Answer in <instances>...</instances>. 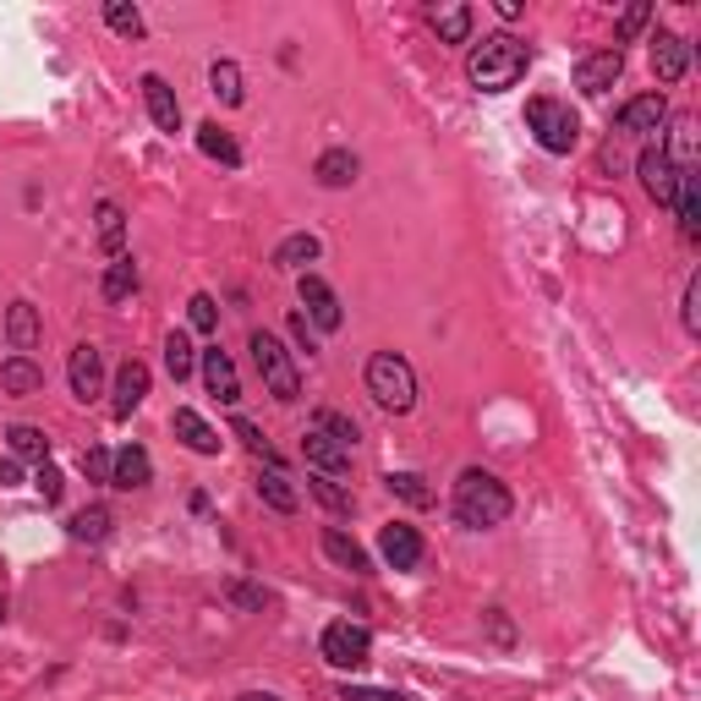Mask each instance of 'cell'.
Here are the masks:
<instances>
[{
	"label": "cell",
	"instance_id": "49",
	"mask_svg": "<svg viewBox=\"0 0 701 701\" xmlns=\"http://www.w3.org/2000/svg\"><path fill=\"white\" fill-rule=\"evenodd\" d=\"M23 483V466L17 461H0V488H17Z\"/></svg>",
	"mask_w": 701,
	"mask_h": 701
},
{
	"label": "cell",
	"instance_id": "38",
	"mask_svg": "<svg viewBox=\"0 0 701 701\" xmlns=\"http://www.w3.org/2000/svg\"><path fill=\"white\" fill-rule=\"evenodd\" d=\"M105 23H110L121 39H143V12L127 7V0H110V7H105Z\"/></svg>",
	"mask_w": 701,
	"mask_h": 701
},
{
	"label": "cell",
	"instance_id": "44",
	"mask_svg": "<svg viewBox=\"0 0 701 701\" xmlns=\"http://www.w3.org/2000/svg\"><path fill=\"white\" fill-rule=\"evenodd\" d=\"M340 701H406L401 690H373V685H340Z\"/></svg>",
	"mask_w": 701,
	"mask_h": 701
},
{
	"label": "cell",
	"instance_id": "17",
	"mask_svg": "<svg viewBox=\"0 0 701 701\" xmlns=\"http://www.w3.org/2000/svg\"><path fill=\"white\" fill-rule=\"evenodd\" d=\"M39 334H45L39 307H34V301H12V307H7V345L17 350V357H28V350L39 345Z\"/></svg>",
	"mask_w": 701,
	"mask_h": 701
},
{
	"label": "cell",
	"instance_id": "42",
	"mask_svg": "<svg viewBox=\"0 0 701 701\" xmlns=\"http://www.w3.org/2000/svg\"><path fill=\"white\" fill-rule=\"evenodd\" d=\"M646 17H652V7H646V0H635V7H625V12H619V39H635V34L646 28Z\"/></svg>",
	"mask_w": 701,
	"mask_h": 701
},
{
	"label": "cell",
	"instance_id": "37",
	"mask_svg": "<svg viewBox=\"0 0 701 701\" xmlns=\"http://www.w3.org/2000/svg\"><path fill=\"white\" fill-rule=\"evenodd\" d=\"M312 428H318V433H329V439H334V444H345V450H357V439H363V428H357V423H350L345 412H329V406L312 417Z\"/></svg>",
	"mask_w": 701,
	"mask_h": 701
},
{
	"label": "cell",
	"instance_id": "48",
	"mask_svg": "<svg viewBox=\"0 0 701 701\" xmlns=\"http://www.w3.org/2000/svg\"><path fill=\"white\" fill-rule=\"evenodd\" d=\"M488 630H494V641H515V630H510V619H504V608H488Z\"/></svg>",
	"mask_w": 701,
	"mask_h": 701
},
{
	"label": "cell",
	"instance_id": "10",
	"mask_svg": "<svg viewBox=\"0 0 701 701\" xmlns=\"http://www.w3.org/2000/svg\"><path fill=\"white\" fill-rule=\"evenodd\" d=\"M663 121H668V99H663V94H635V99H625L619 116H614V127H619L625 138H652V132H663Z\"/></svg>",
	"mask_w": 701,
	"mask_h": 701
},
{
	"label": "cell",
	"instance_id": "41",
	"mask_svg": "<svg viewBox=\"0 0 701 701\" xmlns=\"http://www.w3.org/2000/svg\"><path fill=\"white\" fill-rule=\"evenodd\" d=\"M679 312H685V329L701 334V280H696V274L685 280V307H679Z\"/></svg>",
	"mask_w": 701,
	"mask_h": 701
},
{
	"label": "cell",
	"instance_id": "29",
	"mask_svg": "<svg viewBox=\"0 0 701 701\" xmlns=\"http://www.w3.org/2000/svg\"><path fill=\"white\" fill-rule=\"evenodd\" d=\"M674 214H679V236L685 241H696L701 236V187H696V176L685 170V181H679V203H674Z\"/></svg>",
	"mask_w": 701,
	"mask_h": 701
},
{
	"label": "cell",
	"instance_id": "6",
	"mask_svg": "<svg viewBox=\"0 0 701 701\" xmlns=\"http://www.w3.org/2000/svg\"><path fill=\"white\" fill-rule=\"evenodd\" d=\"M635 176H641V187H646V198H652L657 209H674V203H679L685 165L674 159V148H668V143H646V148H641V159H635Z\"/></svg>",
	"mask_w": 701,
	"mask_h": 701
},
{
	"label": "cell",
	"instance_id": "12",
	"mask_svg": "<svg viewBox=\"0 0 701 701\" xmlns=\"http://www.w3.org/2000/svg\"><path fill=\"white\" fill-rule=\"evenodd\" d=\"M198 373H203V384H209V395H214L219 406H236V401H241V379H236V363L225 357L219 345H214V350H198Z\"/></svg>",
	"mask_w": 701,
	"mask_h": 701
},
{
	"label": "cell",
	"instance_id": "1",
	"mask_svg": "<svg viewBox=\"0 0 701 701\" xmlns=\"http://www.w3.org/2000/svg\"><path fill=\"white\" fill-rule=\"evenodd\" d=\"M526 67H532V50H526L515 34H488V39L472 45V56H466V83H472L477 94H504V88H515V83L526 78Z\"/></svg>",
	"mask_w": 701,
	"mask_h": 701
},
{
	"label": "cell",
	"instance_id": "26",
	"mask_svg": "<svg viewBox=\"0 0 701 701\" xmlns=\"http://www.w3.org/2000/svg\"><path fill=\"white\" fill-rule=\"evenodd\" d=\"M99 252L105 258H127V214H121V203H99Z\"/></svg>",
	"mask_w": 701,
	"mask_h": 701
},
{
	"label": "cell",
	"instance_id": "31",
	"mask_svg": "<svg viewBox=\"0 0 701 701\" xmlns=\"http://www.w3.org/2000/svg\"><path fill=\"white\" fill-rule=\"evenodd\" d=\"M138 290V263H132V252L127 258H110V269H105V280H99V296L105 301H127Z\"/></svg>",
	"mask_w": 701,
	"mask_h": 701
},
{
	"label": "cell",
	"instance_id": "8",
	"mask_svg": "<svg viewBox=\"0 0 701 701\" xmlns=\"http://www.w3.org/2000/svg\"><path fill=\"white\" fill-rule=\"evenodd\" d=\"M301 307H307V323L318 329V334H329V329H340L345 323V307H340V296H334V285L323 280V274H301Z\"/></svg>",
	"mask_w": 701,
	"mask_h": 701
},
{
	"label": "cell",
	"instance_id": "36",
	"mask_svg": "<svg viewBox=\"0 0 701 701\" xmlns=\"http://www.w3.org/2000/svg\"><path fill=\"white\" fill-rule=\"evenodd\" d=\"M165 368H170V379H176V384L198 373V350H192V340H187L181 329H176V334L165 340Z\"/></svg>",
	"mask_w": 701,
	"mask_h": 701
},
{
	"label": "cell",
	"instance_id": "45",
	"mask_svg": "<svg viewBox=\"0 0 701 701\" xmlns=\"http://www.w3.org/2000/svg\"><path fill=\"white\" fill-rule=\"evenodd\" d=\"M39 494H45V504H61V494H67V477H61L50 461L39 466Z\"/></svg>",
	"mask_w": 701,
	"mask_h": 701
},
{
	"label": "cell",
	"instance_id": "35",
	"mask_svg": "<svg viewBox=\"0 0 701 701\" xmlns=\"http://www.w3.org/2000/svg\"><path fill=\"white\" fill-rule=\"evenodd\" d=\"M307 494H312L323 510H334V515H350V510H357V499H350V488H340L334 477H318V472L307 477Z\"/></svg>",
	"mask_w": 701,
	"mask_h": 701
},
{
	"label": "cell",
	"instance_id": "51",
	"mask_svg": "<svg viewBox=\"0 0 701 701\" xmlns=\"http://www.w3.org/2000/svg\"><path fill=\"white\" fill-rule=\"evenodd\" d=\"M0 619H7V597H0Z\"/></svg>",
	"mask_w": 701,
	"mask_h": 701
},
{
	"label": "cell",
	"instance_id": "46",
	"mask_svg": "<svg viewBox=\"0 0 701 701\" xmlns=\"http://www.w3.org/2000/svg\"><path fill=\"white\" fill-rule=\"evenodd\" d=\"M290 340L307 350V357H312V350H318V329L307 323V312H290Z\"/></svg>",
	"mask_w": 701,
	"mask_h": 701
},
{
	"label": "cell",
	"instance_id": "24",
	"mask_svg": "<svg viewBox=\"0 0 701 701\" xmlns=\"http://www.w3.org/2000/svg\"><path fill=\"white\" fill-rule=\"evenodd\" d=\"M67 532H72V543H88V548H99V543H110V532H116V515H110L105 504H88V510H78V515L67 521Z\"/></svg>",
	"mask_w": 701,
	"mask_h": 701
},
{
	"label": "cell",
	"instance_id": "43",
	"mask_svg": "<svg viewBox=\"0 0 701 701\" xmlns=\"http://www.w3.org/2000/svg\"><path fill=\"white\" fill-rule=\"evenodd\" d=\"M83 472H88L94 483H110V472H116V455H110V450H83Z\"/></svg>",
	"mask_w": 701,
	"mask_h": 701
},
{
	"label": "cell",
	"instance_id": "3",
	"mask_svg": "<svg viewBox=\"0 0 701 701\" xmlns=\"http://www.w3.org/2000/svg\"><path fill=\"white\" fill-rule=\"evenodd\" d=\"M368 395H373V406H384L395 417H406L417 406V373L401 350H373L368 357Z\"/></svg>",
	"mask_w": 701,
	"mask_h": 701
},
{
	"label": "cell",
	"instance_id": "15",
	"mask_svg": "<svg viewBox=\"0 0 701 701\" xmlns=\"http://www.w3.org/2000/svg\"><path fill=\"white\" fill-rule=\"evenodd\" d=\"M301 455H307V466L318 472V477H340V472H350V450L345 444H334L329 433H318V428H307L301 433Z\"/></svg>",
	"mask_w": 701,
	"mask_h": 701
},
{
	"label": "cell",
	"instance_id": "2",
	"mask_svg": "<svg viewBox=\"0 0 701 701\" xmlns=\"http://www.w3.org/2000/svg\"><path fill=\"white\" fill-rule=\"evenodd\" d=\"M510 510H515V499H510V488H504L494 472L466 466V472L455 477V521H461V526L488 532V526H504Z\"/></svg>",
	"mask_w": 701,
	"mask_h": 701
},
{
	"label": "cell",
	"instance_id": "33",
	"mask_svg": "<svg viewBox=\"0 0 701 701\" xmlns=\"http://www.w3.org/2000/svg\"><path fill=\"white\" fill-rule=\"evenodd\" d=\"M7 444H12V455H23V461H50V439H45V428H34V423H17L12 433H7Z\"/></svg>",
	"mask_w": 701,
	"mask_h": 701
},
{
	"label": "cell",
	"instance_id": "47",
	"mask_svg": "<svg viewBox=\"0 0 701 701\" xmlns=\"http://www.w3.org/2000/svg\"><path fill=\"white\" fill-rule=\"evenodd\" d=\"M230 603H236V608H263L269 597H263V586H247V581H236V586H230Z\"/></svg>",
	"mask_w": 701,
	"mask_h": 701
},
{
	"label": "cell",
	"instance_id": "39",
	"mask_svg": "<svg viewBox=\"0 0 701 701\" xmlns=\"http://www.w3.org/2000/svg\"><path fill=\"white\" fill-rule=\"evenodd\" d=\"M187 323H192L198 334H214V329H219V301H214L209 290H198V296L187 301Z\"/></svg>",
	"mask_w": 701,
	"mask_h": 701
},
{
	"label": "cell",
	"instance_id": "19",
	"mask_svg": "<svg viewBox=\"0 0 701 701\" xmlns=\"http://www.w3.org/2000/svg\"><path fill=\"white\" fill-rule=\"evenodd\" d=\"M323 554H329L340 570H350V575H368V570H373L368 548H363L357 537H350V532H340V526H329V532H323Z\"/></svg>",
	"mask_w": 701,
	"mask_h": 701
},
{
	"label": "cell",
	"instance_id": "20",
	"mask_svg": "<svg viewBox=\"0 0 701 701\" xmlns=\"http://www.w3.org/2000/svg\"><path fill=\"white\" fill-rule=\"evenodd\" d=\"M258 499H263L269 510H280V515H296V504H301V494H296V483L285 477V466H263V472H258Z\"/></svg>",
	"mask_w": 701,
	"mask_h": 701
},
{
	"label": "cell",
	"instance_id": "40",
	"mask_svg": "<svg viewBox=\"0 0 701 701\" xmlns=\"http://www.w3.org/2000/svg\"><path fill=\"white\" fill-rule=\"evenodd\" d=\"M230 433H236V439H241V444H247L252 455H263L269 466H280V461H274V450L263 444V433H258V423H247V417H236V423H230Z\"/></svg>",
	"mask_w": 701,
	"mask_h": 701
},
{
	"label": "cell",
	"instance_id": "27",
	"mask_svg": "<svg viewBox=\"0 0 701 701\" xmlns=\"http://www.w3.org/2000/svg\"><path fill=\"white\" fill-rule=\"evenodd\" d=\"M209 88H214V99H219V105H230V110H236V105H247L241 67H236V61H214V67H209Z\"/></svg>",
	"mask_w": 701,
	"mask_h": 701
},
{
	"label": "cell",
	"instance_id": "14",
	"mask_svg": "<svg viewBox=\"0 0 701 701\" xmlns=\"http://www.w3.org/2000/svg\"><path fill=\"white\" fill-rule=\"evenodd\" d=\"M143 105H148V116H154L159 132H170V138L181 132V99H176V88H170L159 72L143 78Z\"/></svg>",
	"mask_w": 701,
	"mask_h": 701
},
{
	"label": "cell",
	"instance_id": "16",
	"mask_svg": "<svg viewBox=\"0 0 701 701\" xmlns=\"http://www.w3.org/2000/svg\"><path fill=\"white\" fill-rule=\"evenodd\" d=\"M652 72H657V83H679L685 72H690V45L679 39V34H652Z\"/></svg>",
	"mask_w": 701,
	"mask_h": 701
},
{
	"label": "cell",
	"instance_id": "18",
	"mask_svg": "<svg viewBox=\"0 0 701 701\" xmlns=\"http://www.w3.org/2000/svg\"><path fill=\"white\" fill-rule=\"evenodd\" d=\"M170 428H176V439H181L192 455H219V444H225V439H219V433H214V428H209V423H203L192 406H176Z\"/></svg>",
	"mask_w": 701,
	"mask_h": 701
},
{
	"label": "cell",
	"instance_id": "5",
	"mask_svg": "<svg viewBox=\"0 0 701 701\" xmlns=\"http://www.w3.org/2000/svg\"><path fill=\"white\" fill-rule=\"evenodd\" d=\"M526 127L548 154H570L581 143V116L570 105H559V99H532L526 105Z\"/></svg>",
	"mask_w": 701,
	"mask_h": 701
},
{
	"label": "cell",
	"instance_id": "22",
	"mask_svg": "<svg viewBox=\"0 0 701 701\" xmlns=\"http://www.w3.org/2000/svg\"><path fill=\"white\" fill-rule=\"evenodd\" d=\"M143 401H148V368L132 357V363L116 373V417H132Z\"/></svg>",
	"mask_w": 701,
	"mask_h": 701
},
{
	"label": "cell",
	"instance_id": "9",
	"mask_svg": "<svg viewBox=\"0 0 701 701\" xmlns=\"http://www.w3.org/2000/svg\"><path fill=\"white\" fill-rule=\"evenodd\" d=\"M67 384L78 401H99L105 395V357H99V345H72V357H67Z\"/></svg>",
	"mask_w": 701,
	"mask_h": 701
},
{
	"label": "cell",
	"instance_id": "7",
	"mask_svg": "<svg viewBox=\"0 0 701 701\" xmlns=\"http://www.w3.org/2000/svg\"><path fill=\"white\" fill-rule=\"evenodd\" d=\"M318 652H323V663H334V668H363L368 652H373V635H368V625L334 619V625H323Z\"/></svg>",
	"mask_w": 701,
	"mask_h": 701
},
{
	"label": "cell",
	"instance_id": "21",
	"mask_svg": "<svg viewBox=\"0 0 701 701\" xmlns=\"http://www.w3.org/2000/svg\"><path fill=\"white\" fill-rule=\"evenodd\" d=\"M357 154L350 148H329V154H318V165H312V176H318V187H329V192H340V187H350L357 181Z\"/></svg>",
	"mask_w": 701,
	"mask_h": 701
},
{
	"label": "cell",
	"instance_id": "13",
	"mask_svg": "<svg viewBox=\"0 0 701 701\" xmlns=\"http://www.w3.org/2000/svg\"><path fill=\"white\" fill-rule=\"evenodd\" d=\"M379 554H384L390 570H417V565H423V532L406 526V521H390V526L379 532Z\"/></svg>",
	"mask_w": 701,
	"mask_h": 701
},
{
	"label": "cell",
	"instance_id": "34",
	"mask_svg": "<svg viewBox=\"0 0 701 701\" xmlns=\"http://www.w3.org/2000/svg\"><path fill=\"white\" fill-rule=\"evenodd\" d=\"M384 488H390L395 499H406L412 510H428V504H433V488H428V477H417V472H390Z\"/></svg>",
	"mask_w": 701,
	"mask_h": 701
},
{
	"label": "cell",
	"instance_id": "32",
	"mask_svg": "<svg viewBox=\"0 0 701 701\" xmlns=\"http://www.w3.org/2000/svg\"><path fill=\"white\" fill-rule=\"evenodd\" d=\"M433 34L444 45H466L472 39V7H461V0H455V7H439L433 12Z\"/></svg>",
	"mask_w": 701,
	"mask_h": 701
},
{
	"label": "cell",
	"instance_id": "50",
	"mask_svg": "<svg viewBox=\"0 0 701 701\" xmlns=\"http://www.w3.org/2000/svg\"><path fill=\"white\" fill-rule=\"evenodd\" d=\"M241 701H280V696H263V690H252V696H241Z\"/></svg>",
	"mask_w": 701,
	"mask_h": 701
},
{
	"label": "cell",
	"instance_id": "30",
	"mask_svg": "<svg viewBox=\"0 0 701 701\" xmlns=\"http://www.w3.org/2000/svg\"><path fill=\"white\" fill-rule=\"evenodd\" d=\"M307 263H318V236L296 230V236H285V241L274 247V269H301V274H307Z\"/></svg>",
	"mask_w": 701,
	"mask_h": 701
},
{
	"label": "cell",
	"instance_id": "4",
	"mask_svg": "<svg viewBox=\"0 0 701 701\" xmlns=\"http://www.w3.org/2000/svg\"><path fill=\"white\" fill-rule=\"evenodd\" d=\"M247 350H252V368H258V379H263V390L280 401V406H290L296 395H301V373H296V357L280 345V334H269V329H252L247 334Z\"/></svg>",
	"mask_w": 701,
	"mask_h": 701
},
{
	"label": "cell",
	"instance_id": "25",
	"mask_svg": "<svg viewBox=\"0 0 701 701\" xmlns=\"http://www.w3.org/2000/svg\"><path fill=\"white\" fill-rule=\"evenodd\" d=\"M0 390H7V395H39L45 373L34 368V357H7V363H0Z\"/></svg>",
	"mask_w": 701,
	"mask_h": 701
},
{
	"label": "cell",
	"instance_id": "11",
	"mask_svg": "<svg viewBox=\"0 0 701 701\" xmlns=\"http://www.w3.org/2000/svg\"><path fill=\"white\" fill-rule=\"evenodd\" d=\"M619 78H625V56H619V50H597V56H581V61H575V88H581L586 99H603Z\"/></svg>",
	"mask_w": 701,
	"mask_h": 701
},
{
	"label": "cell",
	"instance_id": "28",
	"mask_svg": "<svg viewBox=\"0 0 701 701\" xmlns=\"http://www.w3.org/2000/svg\"><path fill=\"white\" fill-rule=\"evenodd\" d=\"M198 148H203L209 159H219V165H230V170L241 165V148H236V138H230V132H225L219 121H203V127H198Z\"/></svg>",
	"mask_w": 701,
	"mask_h": 701
},
{
	"label": "cell",
	"instance_id": "23",
	"mask_svg": "<svg viewBox=\"0 0 701 701\" xmlns=\"http://www.w3.org/2000/svg\"><path fill=\"white\" fill-rule=\"evenodd\" d=\"M148 477H154V461H148V450H143V444H127V450H116V472H110V488H148Z\"/></svg>",
	"mask_w": 701,
	"mask_h": 701
}]
</instances>
